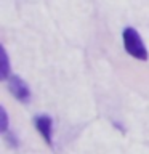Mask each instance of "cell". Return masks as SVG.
I'll return each mask as SVG.
<instances>
[{
	"label": "cell",
	"instance_id": "1",
	"mask_svg": "<svg viewBox=\"0 0 149 154\" xmlns=\"http://www.w3.org/2000/svg\"><path fill=\"white\" fill-rule=\"evenodd\" d=\"M122 40H123V48L130 56H133L135 60L146 61L149 58L147 48L144 45L141 35L135 27H125L122 32Z\"/></svg>",
	"mask_w": 149,
	"mask_h": 154
},
{
	"label": "cell",
	"instance_id": "2",
	"mask_svg": "<svg viewBox=\"0 0 149 154\" xmlns=\"http://www.w3.org/2000/svg\"><path fill=\"white\" fill-rule=\"evenodd\" d=\"M8 88L11 95L21 103H29L31 101V88L19 75H10L8 77Z\"/></svg>",
	"mask_w": 149,
	"mask_h": 154
},
{
	"label": "cell",
	"instance_id": "3",
	"mask_svg": "<svg viewBox=\"0 0 149 154\" xmlns=\"http://www.w3.org/2000/svg\"><path fill=\"white\" fill-rule=\"evenodd\" d=\"M34 124H35V128L37 132L43 137V140L51 144V128H53V122H51V117L47 114H40L34 119Z\"/></svg>",
	"mask_w": 149,
	"mask_h": 154
},
{
	"label": "cell",
	"instance_id": "4",
	"mask_svg": "<svg viewBox=\"0 0 149 154\" xmlns=\"http://www.w3.org/2000/svg\"><path fill=\"white\" fill-rule=\"evenodd\" d=\"M0 75H2L3 80H7L10 77V63H8V53L3 48L2 51V69H0Z\"/></svg>",
	"mask_w": 149,
	"mask_h": 154
},
{
	"label": "cell",
	"instance_id": "5",
	"mask_svg": "<svg viewBox=\"0 0 149 154\" xmlns=\"http://www.w3.org/2000/svg\"><path fill=\"white\" fill-rule=\"evenodd\" d=\"M8 130V114L5 108H2V132H7Z\"/></svg>",
	"mask_w": 149,
	"mask_h": 154
}]
</instances>
